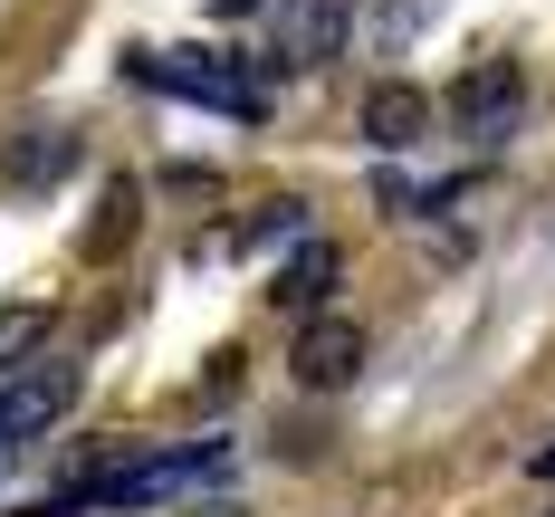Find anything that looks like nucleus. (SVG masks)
I'll use <instances>...</instances> for the list:
<instances>
[{"instance_id": "obj_8", "label": "nucleus", "mask_w": 555, "mask_h": 517, "mask_svg": "<svg viewBox=\"0 0 555 517\" xmlns=\"http://www.w3.org/2000/svg\"><path fill=\"white\" fill-rule=\"evenodd\" d=\"M134 221H144V192H134V182H115L106 202H96V230H87V259H115V240H134Z\"/></svg>"}, {"instance_id": "obj_11", "label": "nucleus", "mask_w": 555, "mask_h": 517, "mask_svg": "<svg viewBox=\"0 0 555 517\" xmlns=\"http://www.w3.org/2000/svg\"><path fill=\"white\" fill-rule=\"evenodd\" d=\"M211 10H221V20H249V10H259V0H211Z\"/></svg>"}, {"instance_id": "obj_13", "label": "nucleus", "mask_w": 555, "mask_h": 517, "mask_svg": "<svg viewBox=\"0 0 555 517\" xmlns=\"http://www.w3.org/2000/svg\"><path fill=\"white\" fill-rule=\"evenodd\" d=\"M202 517H240V508H202Z\"/></svg>"}, {"instance_id": "obj_3", "label": "nucleus", "mask_w": 555, "mask_h": 517, "mask_svg": "<svg viewBox=\"0 0 555 517\" xmlns=\"http://www.w3.org/2000/svg\"><path fill=\"white\" fill-rule=\"evenodd\" d=\"M345 29H354L345 0H287V10H278V57H287V67H326V57L345 49Z\"/></svg>"}, {"instance_id": "obj_1", "label": "nucleus", "mask_w": 555, "mask_h": 517, "mask_svg": "<svg viewBox=\"0 0 555 517\" xmlns=\"http://www.w3.org/2000/svg\"><path fill=\"white\" fill-rule=\"evenodd\" d=\"M517 106H527V67H517V57H479V67L450 87V125H460V134H479V144L507 134Z\"/></svg>"}, {"instance_id": "obj_12", "label": "nucleus", "mask_w": 555, "mask_h": 517, "mask_svg": "<svg viewBox=\"0 0 555 517\" xmlns=\"http://www.w3.org/2000/svg\"><path fill=\"white\" fill-rule=\"evenodd\" d=\"M537 479H555V441H546V451H537Z\"/></svg>"}, {"instance_id": "obj_7", "label": "nucleus", "mask_w": 555, "mask_h": 517, "mask_svg": "<svg viewBox=\"0 0 555 517\" xmlns=\"http://www.w3.org/2000/svg\"><path fill=\"white\" fill-rule=\"evenodd\" d=\"M345 279V259H335L326 240H297V259H287V269H278V307H287V316H326V287Z\"/></svg>"}, {"instance_id": "obj_5", "label": "nucleus", "mask_w": 555, "mask_h": 517, "mask_svg": "<svg viewBox=\"0 0 555 517\" xmlns=\"http://www.w3.org/2000/svg\"><path fill=\"white\" fill-rule=\"evenodd\" d=\"M0 172H10L20 192H49V182H67V172H77V134H67V125H29V134H10Z\"/></svg>"}, {"instance_id": "obj_2", "label": "nucleus", "mask_w": 555, "mask_h": 517, "mask_svg": "<svg viewBox=\"0 0 555 517\" xmlns=\"http://www.w3.org/2000/svg\"><path fill=\"white\" fill-rule=\"evenodd\" d=\"M287 364H297L307 393H335V384H354V364H364V326H354V316H307Z\"/></svg>"}, {"instance_id": "obj_9", "label": "nucleus", "mask_w": 555, "mask_h": 517, "mask_svg": "<svg viewBox=\"0 0 555 517\" xmlns=\"http://www.w3.org/2000/svg\"><path fill=\"white\" fill-rule=\"evenodd\" d=\"M49 336V307L39 297H20V307H0V364H20V354H39Z\"/></svg>"}, {"instance_id": "obj_10", "label": "nucleus", "mask_w": 555, "mask_h": 517, "mask_svg": "<svg viewBox=\"0 0 555 517\" xmlns=\"http://www.w3.org/2000/svg\"><path fill=\"white\" fill-rule=\"evenodd\" d=\"M297 230H307V202H269V211L240 230V240H249V249H269V240H297Z\"/></svg>"}, {"instance_id": "obj_6", "label": "nucleus", "mask_w": 555, "mask_h": 517, "mask_svg": "<svg viewBox=\"0 0 555 517\" xmlns=\"http://www.w3.org/2000/svg\"><path fill=\"white\" fill-rule=\"evenodd\" d=\"M364 134H374L384 154L422 144V134H431V96H422V87H402V77H384V87L364 96Z\"/></svg>"}, {"instance_id": "obj_4", "label": "nucleus", "mask_w": 555, "mask_h": 517, "mask_svg": "<svg viewBox=\"0 0 555 517\" xmlns=\"http://www.w3.org/2000/svg\"><path fill=\"white\" fill-rule=\"evenodd\" d=\"M67 402H77V374H67V364H39V374H20V384L0 393V441H39V431H49Z\"/></svg>"}]
</instances>
